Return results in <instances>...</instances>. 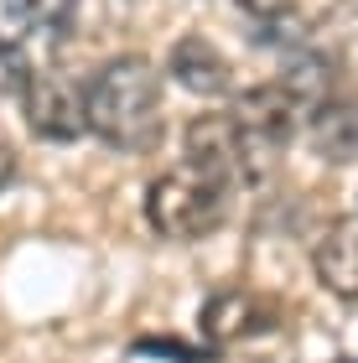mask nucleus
Listing matches in <instances>:
<instances>
[{
  "instance_id": "0eeeda50",
  "label": "nucleus",
  "mask_w": 358,
  "mask_h": 363,
  "mask_svg": "<svg viewBox=\"0 0 358 363\" xmlns=\"http://www.w3.org/2000/svg\"><path fill=\"white\" fill-rule=\"evenodd\" d=\"M306 140L322 161H353L358 156V99L353 94H332L306 114Z\"/></svg>"
},
{
  "instance_id": "7ed1b4c3",
  "label": "nucleus",
  "mask_w": 358,
  "mask_h": 363,
  "mask_svg": "<svg viewBox=\"0 0 358 363\" xmlns=\"http://www.w3.org/2000/svg\"><path fill=\"white\" fill-rule=\"evenodd\" d=\"M234 130H239V151H244V182H259L265 172H275V161L286 156L291 135L301 130V109L286 94V84H259L244 89L234 99Z\"/></svg>"
},
{
  "instance_id": "6e6552de",
  "label": "nucleus",
  "mask_w": 358,
  "mask_h": 363,
  "mask_svg": "<svg viewBox=\"0 0 358 363\" xmlns=\"http://www.w3.org/2000/svg\"><path fill=\"white\" fill-rule=\"evenodd\" d=\"M172 78L182 89H192L198 99H218V94L234 89L229 57H223L208 37H182V42L172 47Z\"/></svg>"
},
{
  "instance_id": "f8f14e48",
  "label": "nucleus",
  "mask_w": 358,
  "mask_h": 363,
  "mask_svg": "<svg viewBox=\"0 0 358 363\" xmlns=\"http://www.w3.org/2000/svg\"><path fill=\"white\" fill-rule=\"evenodd\" d=\"M291 6L296 0H239V11L254 16V21H281V16H291Z\"/></svg>"
},
{
  "instance_id": "9b49d317",
  "label": "nucleus",
  "mask_w": 358,
  "mask_h": 363,
  "mask_svg": "<svg viewBox=\"0 0 358 363\" xmlns=\"http://www.w3.org/2000/svg\"><path fill=\"white\" fill-rule=\"evenodd\" d=\"M78 0H26V11H31V21L37 26H62L73 16Z\"/></svg>"
},
{
  "instance_id": "20e7f679",
  "label": "nucleus",
  "mask_w": 358,
  "mask_h": 363,
  "mask_svg": "<svg viewBox=\"0 0 358 363\" xmlns=\"http://www.w3.org/2000/svg\"><path fill=\"white\" fill-rule=\"evenodd\" d=\"M21 114H26V125L52 145H73L89 130L84 89H73L62 73H31V84L21 89Z\"/></svg>"
},
{
  "instance_id": "f257e3e1",
  "label": "nucleus",
  "mask_w": 358,
  "mask_h": 363,
  "mask_svg": "<svg viewBox=\"0 0 358 363\" xmlns=\"http://www.w3.org/2000/svg\"><path fill=\"white\" fill-rule=\"evenodd\" d=\"M89 130L115 151H156L167 109H161V78L145 57L120 52L109 57L84 89Z\"/></svg>"
},
{
  "instance_id": "1a4fd4ad",
  "label": "nucleus",
  "mask_w": 358,
  "mask_h": 363,
  "mask_svg": "<svg viewBox=\"0 0 358 363\" xmlns=\"http://www.w3.org/2000/svg\"><path fill=\"white\" fill-rule=\"evenodd\" d=\"M312 270L332 296L358 301V223H332L312 244Z\"/></svg>"
},
{
  "instance_id": "9d476101",
  "label": "nucleus",
  "mask_w": 358,
  "mask_h": 363,
  "mask_svg": "<svg viewBox=\"0 0 358 363\" xmlns=\"http://www.w3.org/2000/svg\"><path fill=\"white\" fill-rule=\"evenodd\" d=\"M31 26H37V21H31L26 0H0V47H16Z\"/></svg>"
},
{
  "instance_id": "39448f33",
  "label": "nucleus",
  "mask_w": 358,
  "mask_h": 363,
  "mask_svg": "<svg viewBox=\"0 0 358 363\" xmlns=\"http://www.w3.org/2000/svg\"><path fill=\"white\" fill-rule=\"evenodd\" d=\"M182 156L192 172L223 182V187H239L244 182V151H239V130L234 114H198L182 135Z\"/></svg>"
},
{
  "instance_id": "423d86ee",
  "label": "nucleus",
  "mask_w": 358,
  "mask_h": 363,
  "mask_svg": "<svg viewBox=\"0 0 358 363\" xmlns=\"http://www.w3.org/2000/svg\"><path fill=\"white\" fill-rule=\"evenodd\" d=\"M270 301L254 291H213L203 306V337L208 342H239V337H254L259 327H270Z\"/></svg>"
},
{
  "instance_id": "f03ea898",
  "label": "nucleus",
  "mask_w": 358,
  "mask_h": 363,
  "mask_svg": "<svg viewBox=\"0 0 358 363\" xmlns=\"http://www.w3.org/2000/svg\"><path fill=\"white\" fill-rule=\"evenodd\" d=\"M229 213V187L203 172H192L187 161L177 172H161L145 192V218L161 239H208Z\"/></svg>"
},
{
  "instance_id": "ddd939ff",
  "label": "nucleus",
  "mask_w": 358,
  "mask_h": 363,
  "mask_svg": "<svg viewBox=\"0 0 358 363\" xmlns=\"http://www.w3.org/2000/svg\"><path fill=\"white\" fill-rule=\"evenodd\" d=\"M11 182H16V151H11L6 140H0V192H6Z\"/></svg>"
}]
</instances>
